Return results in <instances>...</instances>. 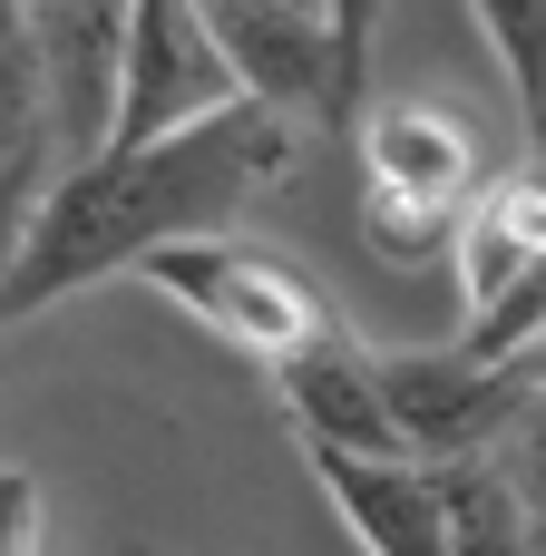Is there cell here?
<instances>
[{
    "mask_svg": "<svg viewBox=\"0 0 546 556\" xmlns=\"http://www.w3.org/2000/svg\"><path fill=\"white\" fill-rule=\"evenodd\" d=\"M303 469L342 508L361 556H459L440 469H420V459H342V450H303Z\"/></svg>",
    "mask_w": 546,
    "mask_h": 556,
    "instance_id": "cell-8",
    "label": "cell"
},
{
    "mask_svg": "<svg viewBox=\"0 0 546 556\" xmlns=\"http://www.w3.org/2000/svg\"><path fill=\"white\" fill-rule=\"evenodd\" d=\"M137 556H156V547H137Z\"/></svg>",
    "mask_w": 546,
    "mask_h": 556,
    "instance_id": "cell-18",
    "label": "cell"
},
{
    "mask_svg": "<svg viewBox=\"0 0 546 556\" xmlns=\"http://www.w3.org/2000/svg\"><path fill=\"white\" fill-rule=\"evenodd\" d=\"M234 98H244V78L215 49L205 0H127V108H117V147H156L176 127H205Z\"/></svg>",
    "mask_w": 546,
    "mask_h": 556,
    "instance_id": "cell-4",
    "label": "cell"
},
{
    "mask_svg": "<svg viewBox=\"0 0 546 556\" xmlns=\"http://www.w3.org/2000/svg\"><path fill=\"white\" fill-rule=\"evenodd\" d=\"M459 215H469V205H420V195L361 186V244H371L381 264H449V254H459Z\"/></svg>",
    "mask_w": 546,
    "mask_h": 556,
    "instance_id": "cell-11",
    "label": "cell"
},
{
    "mask_svg": "<svg viewBox=\"0 0 546 556\" xmlns=\"http://www.w3.org/2000/svg\"><path fill=\"white\" fill-rule=\"evenodd\" d=\"M332 39H342V108H332V117L361 127V117H371L361 88H371V49H381V0H332Z\"/></svg>",
    "mask_w": 546,
    "mask_h": 556,
    "instance_id": "cell-13",
    "label": "cell"
},
{
    "mask_svg": "<svg viewBox=\"0 0 546 556\" xmlns=\"http://www.w3.org/2000/svg\"><path fill=\"white\" fill-rule=\"evenodd\" d=\"M469 20L488 29V59L528 117V147L546 137V0H469Z\"/></svg>",
    "mask_w": 546,
    "mask_h": 556,
    "instance_id": "cell-10",
    "label": "cell"
},
{
    "mask_svg": "<svg viewBox=\"0 0 546 556\" xmlns=\"http://www.w3.org/2000/svg\"><path fill=\"white\" fill-rule=\"evenodd\" d=\"M293 10H332V0H293Z\"/></svg>",
    "mask_w": 546,
    "mask_h": 556,
    "instance_id": "cell-16",
    "label": "cell"
},
{
    "mask_svg": "<svg viewBox=\"0 0 546 556\" xmlns=\"http://www.w3.org/2000/svg\"><path fill=\"white\" fill-rule=\"evenodd\" d=\"M274 401L293 420L303 450H342V459H401V430H391V401H381V352H361L342 323L303 352L274 362Z\"/></svg>",
    "mask_w": 546,
    "mask_h": 556,
    "instance_id": "cell-7",
    "label": "cell"
},
{
    "mask_svg": "<svg viewBox=\"0 0 546 556\" xmlns=\"http://www.w3.org/2000/svg\"><path fill=\"white\" fill-rule=\"evenodd\" d=\"M293 166V117L264 98H234L205 127H176L156 147H107L88 156L29 235H10V274L0 303L10 323H39L49 303L107 283V274H147L166 244L195 235H234V215H254V195Z\"/></svg>",
    "mask_w": 546,
    "mask_h": 556,
    "instance_id": "cell-1",
    "label": "cell"
},
{
    "mask_svg": "<svg viewBox=\"0 0 546 556\" xmlns=\"http://www.w3.org/2000/svg\"><path fill=\"white\" fill-rule=\"evenodd\" d=\"M147 283H156L176 313H195L205 332H225L234 352H254L264 371H274L283 352H303V342H322V332H332L322 293H313L283 254H264V244H244V235L166 244V254L147 264Z\"/></svg>",
    "mask_w": 546,
    "mask_h": 556,
    "instance_id": "cell-2",
    "label": "cell"
},
{
    "mask_svg": "<svg viewBox=\"0 0 546 556\" xmlns=\"http://www.w3.org/2000/svg\"><path fill=\"white\" fill-rule=\"evenodd\" d=\"M498 469H508V489H518V518H528V538H537V556H546V391L528 401V420L508 430Z\"/></svg>",
    "mask_w": 546,
    "mask_h": 556,
    "instance_id": "cell-12",
    "label": "cell"
},
{
    "mask_svg": "<svg viewBox=\"0 0 546 556\" xmlns=\"http://www.w3.org/2000/svg\"><path fill=\"white\" fill-rule=\"evenodd\" d=\"M518 371H528V381H537V391H546V342H537V352H528V362H518Z\"/></svg>",
    "mask_w": 546,
    "mask_h": 556,
    "instance_id": "cell-15",
    "label": "cell"
},
{
    "mask_svg": "<svg viewBox=\"0 0 546 556\" xmlns=\"http://www.w3.org/2000/svg\"><path fill=\"white\" fill-rule=\"evenodd\" d=\"M10 20L39 49L49 78V117L68 147V176L88 156L117 147V108H127V0H10Z\"/></svg>",
    "mask_w": 546,
    "mask_h": 556,
    "instance_id": "cell-5",
    "label": "cell"
},
{
    "mask_svg": "<svg viewBox=\"0 0 546 556\" xmlns=\"http://www.w3.org/2000/svg\"><path fill=\"white\" fill-rule=\"evenodd\" d=\"M0 528H10L0 556H39V479H29L20 459H10V479H0Z\"/></svg>",
    "mask_w": 546,
    "mask_h": 556,
    "instance_id": "cell-14",
    "label": "cell"
},
{
    "mask_svg": "<svg viewBox=\"0 0 546 556\" xmlns=\"http://www.w3.org/2000/svg\"><path fill=\"white\" fill-rule=\"evenodd\" d=\"M215 49L234 59L244 98L283 108V117H332L342 108V39L332 10H293V0H205Z\"/></svg>",
    "mask_w": 546,
    "mask_h": 556,
    "instance_id": "cell-6",
    "label": "cell"
},
{
    "mask_svg": "<svg viewBox=\"0 0 546 556\" xmlns=\"http://www.w3.org/2000/svg\"><path fill=\"white\" fill-rule=\"evenodd\" d=\"M381 401H391L401 459L469 469V459H498L508 450V430L528 420L537 381L528 371H498V362H469L459 342H440V352H381Z\"/></svg>",
    "mask_w": 546,
    "mask_h": 556,
    "instance_id": "cell-3",
    "label": "cell"
},
{
    "mask_svg": "<svg viewBox=\"0 0 546 556\" xmlns=\"http://www.w3.org/2000/svg\"><path fill=\"white\" fill-rule=\"evenodd\" d=\"M361 176L381 195H420V205H469L488 176H479V137L459 108L440 98H381L361 117Z\"/></svg>",
    "mask_w": 546,
    "mask_h": 556,
    "instance_id": "cell-9",
    "label": "cell"
},
{
    "mask_svg": "<svg viewBox=\"0 0 546 556\" xmlns=\"http://www.w3.org/2000/svg\"><path fill=\"white\" fill-rule=\"evenodd\" d=\"M537 166H546V137H537Z\"/></svg>",
    "mask_w": 546,
    "mask_h": 556,
    "instance_id": "cell-17",
    "label": "cell"
}]
</instances>
